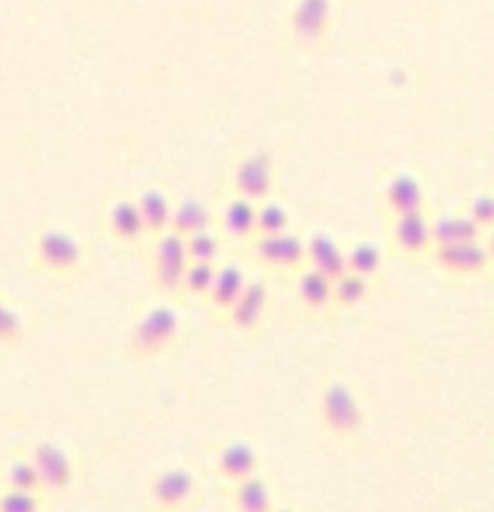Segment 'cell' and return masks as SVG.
Returning <instances> with one entry per match:
<instances>
[{"mask_svg": "<svg viewBox=\"0 0 494 512\" xmlns=\"http://www.w3.org/2000/svg\"><path fill=\"white\" fill-rule=\"evenodd\" d=\"M319 420L324 432H329L334 440L349 442L357 440L364 430L367 415L357 392L342 379H332L319 392Z\"/></svg>", "mask_w": 494, "mask_h": 512, "instance_id": "obj_1", "label": "cell"}, {"mask_svg": "<svg viewBox=\"0 0 494 512\" xmlns=\"http://www.w3.org/2000/svg\"><path fill=\"white\" fill-rule=\"evenodd\" d=\"M83 262V246L71 231L43 229L33 236L31 267L36 274L51 279L76 277Z\"/></svg>", "mask_w": 494, "mask_h": 512, "instance_id": "obj_2", "label": "cell"}, {"mask_svg": "<svg viewBox=\"0 0 494 512\" xmlns=\"http://www.w3.org/2000/svg\"><path fill=\"white\" fill-rule=\"evenodd\" d=\"M181 334V319L169 304L148 307L128 334V352L136 359H156L169 352Z\"/></svg>", "mask_w": 494, "mask_h": 512, "instance_id": "obj_3", "label": "cell"}, {"mask_svg": "<svg viewBox=\"0 0 494 512\" xmlns=\"http://www.w3.org/2000/svg\"><path fill=\"white\" fill-rule=\"evenodd\" d=\"M337 28L334 0H296L286 16L284 33L291 46L319 48L332 38Z\"/></svg>", "mask_w": 494, "mask_h": 512, "instance_id": "obj_4", "label": "cell"}, {"mask_svg": "<svg viewBox=\"0 0 494 512\" xmlns=\"http://www.w3.org/2000/svg\"><path fill=\"white\" fill-rule=\"evenodd\" d=\"M251 254L264 269L296 274L306 267V239L291 229L284 234H259L251 241Z\"/></svg>", "mask_w": 494, "mask_h": 512, "instance_id": "obj_5", "label": "cell"}, {"mask_svg": "<svg viewBox=\"0 0 494 512\" xmlns=\"http://www.w3.org/2000/svg\"><path fill=\"white\" fill-rule=\"evenodd\" d=\"M26 452L36 462L46 495L71 490L73 480H76V462H73L71 452L66 447L53 440H38L28 445Z\"/></svg>", "mask_w": 494, "mask_h": 512, "instance_id": "obj_6", "label": "cell"}, {"mask_svg": "<svg viewBox=\"0 0 494 512\" xmlns=\"http://www.w3.org/2000/svg\"><path fill=\"white\" fill-rule=\"evenodd\" d=\"M148 492L158 512H184L196 495V477L186 467H166L153 475Z\"/></svg>", "mask_w": 494, "mask_h": 512, "instance_id": "obj_7", "label": "cell"}, {"mask_svg": "<svg viewBox=\"0 0 494 512\" xmlns=\"http://www.w3.org/2000/svg\"><path fill=\"white\" fill-rule=\"evenodd\" d=\"M231 184H234L236 196H244L251 201H264L271 199V191L276 184V171L274 161L264 151H251L244 159L236 164L234 176H231Z\"/></svg>", "mask_w": 494, "mask_h": 512, "instance_id": "obj_8", "label": "cell"}, {"mask_svg": "<svg viewBox=\"0 0 494 512\" xmlns=\"http://www.w3.org/2000/svg\"><path fill=\"white\" fill-rule=\"evenodd\" d=\"M392 244L407 259H419L429 251L432 254V219L427 211L392 219Z\"/></svg>", "mask_w": 494, "mask_h": 512, "instance_id": "obj_9", "label": "cell"}, {"mask_svg": "<svg viewBox=\"0 0 494 512\" xmlns=\"http://www.w3.org/2000/svg\"><path fill=\"white\" fill-rule=\"evenodd\" d=\"M269 297V284H266L264 279H249L239 302H236L234 309L226 314V322L244 334L259 332L261 322H264L266 317V309H269Z\"/></svg>", "mask_w": 494, "mask_h": 512, "instance_id": "obj_10", "label": "cell"}, {"mask_svg": "<svg viewBox=\"0 0 494 512\" xmlns=\"http://www.w3.org/2000/svg\"><path fill=\"white\" fill-rule=\"evenodd\" d=\"M432 259L439 269L457 277H469V274H482L489 267L492 256L482 241H469V244L437 246L432 249Z\"/></svg>", "mask_w": 494, "mask_h": 512, "instance_id": "obj_11", "label": "cell"}, {"mask_svg": "<svg viewBox=\"0 0 494 512\" xmlns=\"http://www.w3.org/2000/svg\"><path fill=\"white\" fill-rule=\"evenodd\" d=\"M306 267L316 269L334 282L349 272L347 249L332 234L316 231L306 239Z\"/></svg>", "mask_w": 494, "mask_h": 512, "instance_id": "obj_12", "label": "cell"}, {"mask_svg": "<svg viewBox=\"0 0 494 512\" xmlns=\"http://www.w3.org/2000/svg\"><path fill=\"white\" fill-rule=\"evenodd\" d=\"M382 204L387 214L407 216L424 211V186L414 174H397L387 181L382 191Z\"/></svg>", "mask_w": 494, "mask_h": 512, "instance_id": "obj_13", "label": "cell"}, {"mask_svg": "<svg viewBox=\"0 0 494 512\" xmlns=\"http://www.w3.org/2000/svg\"><path fill=\"white\" fill-rule=\"evenodd\" d=\"M294 294L301 309L311 314H321L334 307V282L316 269L304 267L294 274Z\"/></svg>", "mask_w": 494, "mask_h": 512, "instance_id": "obj_14", "label": "cell"}, {"mask_svg": "<svg viewBox=\"0 0 494 512\" xmlns=\"http://www.w3.org/2000/svg\"><path fill=\"white\" fill-rule=\"evenodd\" d=\"M216 475L224 482L246 480L251 475H259V452L249 442H229L216 455Z\"/></svg>", "mask_w": 494, "mask_h": 512, "instance_id": "obj_15", "label": "cell"}, {"mask_svg": "<svg viewBox=\"0 0 494 512\" xmlns=\"http://www.w3.org/2000/svg\"><path fill=\"white\" fill-rule=\"evenodd\" d=\"M106 229L121 244H138L148 236L136 199H118L106 211Z\"/></svg>", "mask_w": 494, "mask_h": 512, "instance_id": "obj_16", "label": "cell"}, {"mask_svg": "<svg viewBox=\"0 0 494 512\" xmlns=\"http://www.w3.org/2000/svg\"><path fill=\"white\" fill-rule=\"evenodd\" d=\"M256 209L259 204L244 196H234L226 201L224 211H221V231L229 236L231 241H241V244H251L259 236V226H256Z\"/></svg>", "mask_w": 494, "mask_h": 512, "instance_id": "obj_17", "label": "cell"}, {"mask_svg": "<svg viewBox=\"0 0 494 512\" xmlns=\"http://www.w3.org/2000/svg\"><path fill=\"white\" fill-rule=\"evenodd\" d=\"M246 284H249V277H246V272L239 264H221L219 272H216L214 289H211L209 299H206L211 312L226 317L234 309V304L239 302L241 294H244Z\"/></svg>", "mask_w": 494, "mask_h": 512, "instance_id": "obj_18", "label": "cell"}, {"mask_svg": "<svg viewBox=\"0 0 494 512\" xmlns=\"http://www.w3.org/2000/svg\"><path fill=\"white\" fill-rule=\"evenodd\" d=\"M136 204L141 209L143 224H146V231L151 239L166 234L171 229V219H174V201L166 191L161 189H143L141 194L136 196Z\"/></svg>", "mask_w": 494, "mask_h": 512, "instance_id": "obj_19", "label": "cell"}, {"mask_svg": "<svg viewBox=\"0 0 494 512\" xmlns=\"http://www.w3.org/2000/svg\"><path fill=\"white\" fill-rule=\"evenodd\" d=\"M484 229L469 214L439 216L432 221V249L437 246L469 244V241H482Z\"/></svg>", "mask_w": 494, "mask_h": 512, "instance_id": "obj_20", "label": "cell"}, {"mask_svg": "<svg viewBox=\"0 0 494 512\" xmlns=\"http://www.w3.org/2000/svg\"><path fill=\"white\" fill-rule=\"evenodd\" d=\"M0 482H3V487H8V490L43 492V495H46L36 462L31 460V455H28L26 450L13 452V455H8L6 460L0 462Z\"/></svg>", "mask_w": 494, "mask_h": 512, "instance_id": "obj_21", "label": "cell"}, {"mask_svg": "<svg viewBox=\"0 0 494 512\" xmlns=\"http://www.w3.org/2000/svg\"><path fill=\"white\" fill-rule=\"evenodd\" d=\"M229 487L236 512H274V490L261 475H251Z\"/></svg>", "mask_w": 494, "mask_h": 512, "instance_id": "obj_22", "label": "cell"}, {"mask_svg": "<svg viewBox=\"0 0 494 512\" xmlns=\"http://www.w3.org/2000/svg\"><path fill=\"white\" fill-rule=\"evenodd\" d=\"M214 224V211L199 199H184L174 206V219H171V231L181 236H194L199 231L211 229Z\"/></svg>", "mask_w": 494, "mask_h": 512, "instance_id": "obj_23", "label": "cell"}, {"mask_svg": "<svg viewBox=\"0 0 494 512\" xmlns=\"http://www.w3.org/2000/svg\"><path fill=\"white\" fill-rule=\"evenodd\" d=\"M347 262H349V272L359 274L364 279H377L379 272H382L384 264V251L379 249L374 241H359L354 244L352 249H347Z\"/></svg>", "mask_w": 494, "mask_h": 512, "instance_id": "obj_24", "label": "cell"}, {"mask_svg": "<svg viewBox=\"0 0 494 512\" xmlns=\"http://www.w3.org/2000/svg\"><path fill=\"white\" fill-rule=\"evenodd\" d=\"M372 294V282L359 274H342L339 279H334V307L339 309H354L362 302H367V297Z\"/></svg>", "mask_w": 494, "mask_h": 512, "instance_id": "obj_25", "label": "cell"}, {"mask_svg": "<svg viewBox=\"0 0 494 512\" xmlns=\"http://www.w3.org/2000/svg\"><path fill=\"white\" fill-rule=\"evenodd\" d=\"M216 272H219V267H216V264L191 262L189 269H186V274H184V284H181V297L201 299V302H206L211 294V289H214Z\"/></svg>", "mask_w": 494, "mask_h": 512, "instance_id": "obj_26", "label": "cell"}, {"mask_svg": "<svg viewBox=\"0 0 494 512\" xmlns=\"http://www.w3.org/2000/svg\"><path fill=\"white\" fill-rule=\"evenodd\" d=\"M256 226H259V234H284L291 226V211L276 199L259 201Z\"/></svg>", "mask_w": 494, "mask_h": 512, "instance_id": "obj_27", "label": "cell"}, {"mask_svg": "<svg viewBox=\"0 0 494 512\" xmlns=\"http://www.w3.org/2000/svg\"><path fill=\"white\" fill-rule=\"evenodd\" d=\"M186 244H189L191 262H204V264L219 262L221 249H224L219 231H214V229H204V231H199V234L189 236V239H186Z\"/></svg>", "mask_w": 494, "mask_h": 512, "instance_id": "obj_28", "label": "cell"}, {"mask_svg": "<svg viewBox=\"0 0 494 512\" xmlns=\"http://www.w3.org/2000/svg\"><path fill=\"white\" fill-rule=\"evenodd\" d=\"M0 512H46V495L26 490H0Z\"/></svg>", "mask_w": 494, "mask_h": 512, "instance_id": "obj_29", "label": "cell"}, {"mask_svg": "<svg viewBox=\"0 0 494 512\" xmlns=\"http://www.w3.org/2000/svg\"><path fill=\"white\" fill-rule=\"evenodd\" d=\"M26 339V322H23V314L18 309H13L11 304H3L0 307V347H18Z\"/></svg>", "mask_w": 494, "mask_h": 512, "instance_id": "obj_30", "label": "cell"}, {"mask_svg": "<svg viewBox=\"0 0 494 512\" xmlns=\"http://www.w3.org/2000/svg\"><path fill=\"white\" fill-rule=\"evenodd\" d=\"M469 216L482 226L484 231H489L494 226V194H479L474 196L472 204H469Z\"/></svg>", "mask_w": 494, "mask_h": 512, "instance_id": "obj_31", "label": "cell"}, {"mask_svg": "<svg viewBox=\"0 0 494 512\" xmlns=\"http://www.w3.org/2000/svg\"><path fill=\"white\" fill-rule=\"evenodd\" d=\"M484 246H487L489 256H492V259H494V226L487 231V244H484Z\"/></svg>", "mask_w": 494, "mask_h": 512, "instance_id": "obj_32", "label": "cell"}, {"mask_svg": "<svg viewBox=\"0 0 494 512\" xmlns=\"http://www.w3.org/2000/svg\"><path fill=\"white\" fill-rule=\"evenodd\" d=\"M274 512H294V510H289V507H274Z\"/></svg>", "mask_w": 494, "mask_h": 512, "instance_id": "obj_33", "label": "cell"}, {"mask_svg": "<svg viewBox=\"0 0 494 512\" xmlns=\"http://www.w3.org/2000/svg\"><path fill=\"white\" fill-rule=\"evenodd\" d=\"M3 304H6V299H3V297H0V307H3Z\"/></svg>", "mask_w": 494, "mask_h": 512, "instance_id": "obj_34", "label": "cell"}]
</instances>
